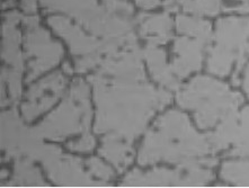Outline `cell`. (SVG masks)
Segmentation results:
<instances>
[{"label": "cell", "mask_w": 249, "mask_h": 188, "mask_svg": "<svg viewBox=\"0 0 249 188\" xmlns=\"http://www.w3.org/2000/svg\"><path fill=\"white\" fill-rule=\"evenodd\" d=\"M22 7L25 12L34 13L36 9V3H35V0H22Z\"/></svg>", "instance_id": "cell-30"}, {"label": "cell", "mask_w": 249, "mask_h": 188, "mask_svg": "<svg viewBox=\"0 0 249 188\" xmlns=\"http://www.w3.org/2000/svg\"><path fill=\"white\" fill-rule=\"evenodd\" d=\"M46 10H61L73 16L77 20H84L97 8L96 0H41Z\"/></svg>", "instance_id": "cell-17"}, {"label": "cell", "mask_w": 249, "mask_h": 188, "mask_svg": "<svg viewBox=\"0 0 249 188\" xmlns=\"http://www.w3.org/2000/svg\"><path fill=\"white\" fill-rule=\"evenodd\" d=\"M25 58L31 59L28 67L27 83L51 69L62 58L61 45L53 42L48 32L38 26L28 28L25 36Z\"/></svg>", "instance_id": "cell-7"}, {"label": "cell", "mask_w": 249, "mask_h": 188, "mask_svg": "<svg viewBox=\"0 0 249 188\" xmlns=\"http://www.w3.org/2000/svg\"><path fill=\"white\" fill-rule=\"evenodd\" d=\"M143 55L148 62L151 76L156 81L170 89H177L179 87L172 68L167 66L166 53L162 49L157 45L149 44L143 51Z\"/></svg>", "instance_id": "cell-14"}, {"label": "cell", "mask_w": 249, "mask_h": 188, "mask_svg": "<svg viewBox=\"0 0 249 188\" xmlns=\"http://www.w3.org/2000/svg\"><path fill=\"white\" fill-rule=\"evenodd\" d=\"M211 152L208 137L198 134L186 115L172 109L160 116L145 136L139 162L143 166L159 161L183 165L201 160Z\"/></svg>", "instance_id": "cell-2"}, {"label": "cell", "mask_w": 249, "mask_h": 188, "mask_svg": "<svg viewBox=\"0 0 249 188\" xmlns=\"http://www.w3.org/2000/svg\"><path fill=\"white\" fill-rule=\"evenodd\" d=\"M139 32L141 36L147 37L149 44L159 45L167 42L170 38L172 32V20L168 15H145L141 14L138 16Z\"/></svg>", "instance_id": "cell-13"}, {"label": "cell", "mask_w": 249, "mask_h": 188, "mask_svg": "<svg viewBox=\"0 0 249 188\" xmlns=\"http://www.w3.org/2000/svg\"><path fill=\"white\" fill-rule=\"evenodd\" d=\"M15 186H44L41 173L35 169L30 161H17L15 165V176H14Z\"/></svg>", "instance_id": "cell-21"}, {"label": "cell", "mask_w": 249, "mask_h": 188, "mask_svg": "<svg viewBox=\"0 0 249 188\" xmlns=\"http://www.w3.org/2000/svg\"><path fill=\"white\" fill-rule=\"evenodd\" d=\"M176 1H177V2H178V5H179V6H181V7H183V6L185 5V3H186V2H188V1H190V0H176Z\"/></svg>", "instance_id": "cell-35"}, {"label": "cell", "mask_w": 249, "mask_h": 188, "mask_svg": "<svg viewBox=\"0 0 249 188\" xmlns=\"http://www.w3.org/2000/svg\"><path fill=\"white\" fill-rule=\"evenodd\" d=\"M223 180L238 186H249V160L227 161L221 167Z\"/></svg>", "instance_id": "cell-20"}, {"label": "cell", "mask_w": 249, "mask_h": 188, "mask_svg": "<svg viewBox=\"0 0 249 188\" xmlns=\"http://www.w3.org/2000/svg\"><path fill=\"white\" fill-rule=\"evenodd\" d=\"M63 69H65V71L67 73H71V68L69 67L68 63H66L65 66H63Z\"/></svg>", "instance_id": "cell-34"}, {"label": "cell", "mask_w": 249, "mask_h": 188, "mask_svg": "<svg viewBox=\"0 0 249 188\" xmlns=\"http://www.w3.org/2000/svg\"><path fill=\"white\" fill-rule=\"evenodd\" d=\"M97 104V133L114 134L131 142L144 130L158 109L168 105L172 96L144 81H121L97 74L89 78Z\"/></svg>", "instance_id": "cell-1"}, {"label": "cell", "mask_w": 249, "mask_h": 188, "mask_svg": "<svg viewBox=\"0 0 249 188\" xmlns=\"http://www.w3.org/2000/svg\"><path fill=\"white\" fill-rule=\"evenodd\" d=\"M238 59L232 53L226 51L221 48L214 47L210 49L208 58V70L216 76L225 77L231 72L233 63H237Z\"/></svg>", "instance_id": "cell-18"}, {"label": "cell", "mask_w": 249, "mask_h": 188, "mask_svg": "<svg viewBox=\"0 0 249 188\" xmlns=\"http://www.w3.org/2000/svg\"><path fill=\"white\" fill-rule=\"evenodd\" d=\"M244 1H249V0H244Z\"/></svg>", "instance_id": "cell-36"}, {"label": "cell", "mask_w": 249, "mask_h": 188, "mask_svg": "<svg viewBox=\"0 0 249 188\" xmlns=\"http://www.w3.org/2000/svg\"><path fill=\"white\" fill-rule=\"evenodd\" d=\"M143 52L138 47L124 49L103 59L99 65L98 74L103 77H112L121 81H144V72L140 59Z\"/></svg>", "instance_id": "cell-9"}, {"label": "cell", "mask_w": 249, "mask_h": 188, "mask_svg": "<svg viewBox=\"0 0 249 188\" xmlns=\"http://www.w3.org/2000/svg\"><path fill=\"white\" fill-rule=\"evenodd\" d=\"M104 7L108 12L120 15L131 16L133 14L132 6L123 0H104Z\"/></svg>", "instance_id": "cell-25"}, {"label": "cell", "mask_w": 249, "mask_h": 188, "mask_svg": "<svg viewBox=\"0 0 249 188\" xmlns=\"http://www.w3.org/2000/svg\"><path fill=\"white\" fill-rule=\"evenodd\" d=\"M103 59H102V54L98 52H94L88 54L86 58H83L80 60H78L76 62V69L78 72H85V71L90 70L95 67L99 66L102 63Z\"/></svg>", "instance_id": "cell-26"}, {"label": "cell", "mask_w": 249, "mask_h": 188, "mask_svg": "<svg viewBox=\"0 0 249 188\" xmlns=\"http://www.w3.org/2000/svg\"><path fill=\"white\" fill-rule=\"evenodd\" d=\"M208 137L215 152L232 144L228 154L249 157V106L228 115L214 132L208 134Z\"/></svg>", "instance_id": "cell-6"}, {"label": "cell", "mask_w": 249, "mask_h": 188, "mask_svg": "<svg viewBox=\"0 0 249 188\" xmlns=\"http://www.w3.org/2000/svg\"><path fill=\"white\" fill-rule=\"evenodd\" d=\"M226 12H236L239 14H249V1H245L243 5L230 7V8H226Z\"/></svg>", "instance_id": "cell-29"}, {"label": "cell", "mask_w": 249, "mask_h": 188, "mask_svg": "<svg viewBox=\"0 0 249 188\" xmlns=\"http://www.w3.org/2000/svg\"><path fill=\"white\" fill-rule=\"evenodd\" d=\"M137 5L144 9H152L159 6L160 0H136Z\"/></svg>", "instance_id": "cell-28"}, {"label": "cell", "mask_w": 249, "mask_h": 188, "mask_svg": "<svg viewBox=\"0 0 249 188\" xmlns=\"http://www.w3.org/2000/svg\"><path fill=\"white\" fill-rule=\"evenodd\" d=\"M24 24L26 25L27 28H33V27H36L38 25V19L37 17H24L23 19Z\"/></svg>", "instance_id": "cell-31"}, {"label": "cell", "mask_w": 249, "mask_h": 188, "mask_svg": "<svg viewBox=\"0 0 249 188\" xmlns=\"http://www.w3.org/2000/svg\"><path fill=\"white\" fill-rule=\"evenodd\" d=\"M177 30L185 35L196 37V40L202 41L203 43L211 40V24L203 19L179 16L177 18Z\"/></svg>", "instance_id": "cell-19"}, {"label": "cell", "mask_w": 249, "mask_h": 188, "mask_svg": "<svg viewBox=\"0 0 249 188\" xmlns=\"http://www.w3.org/2000/svg\"><path fill=\"white\" fill-rule=\"evenodd\" d=\"M16 24L5 22L3 25V42H2V58L6 62L12 65L18 71L23 70V56L18 45L20 41V34L16 30Z\"/></svg>", "instance_id": "cell-16"}, {"label": "cell", "mask_w": 249, "mask_h": 188, "mask_svg": "<svg viewBox=\"0 0 249 188\" xmlns=\"http://www.w3.org/2000/svg\"><path fill=\"white\" fill-rule=\"evenodd\" d=\"M178 2L176 1V0H166L165 1V8L167 10H170V12H174V10H176L178 8Z\"/></svg>", "instance_id": "cell-33"}, {"label": "cell", "mask_w": 249, "mask_h": 188, "mask_svg": "<svg viewBox=\"0 0 249 188\" xmlns=\"http://www.w3.org/2000/svg\"><path fill=\"white\" fill-rule=\"evenodd\" d=\"M243 87H244V90L245 93L247 94V96L249 97V65L245 70V73H244V78H243Z\"/></svg>", "instance_id": "cell-32"}, {"label": "cell", "mask_w": 249, "mask_h": 188, "mask_svg": "<svg viewBox=\"0 0 249 188\" xmlns=\"http://www.w3.org/2000/svg\"><path fill=\"white\" fill-rule=\"evenodd\" d=\"M180 107L194 111L197 125L201 129L214 126L231 113L237 112L243 104V96L231 91L226 84L206 76L192 79L177 93Z\"/></svg>", "instance_id": "cell-3"}, {"label": "cell", "mask_w": 249, "mask_h": 188, "mask_svg": "<svg viewBox=\"0 0 249 188\" xmlns=\"http://www.w3.org/2000/svg\"><path fill=\"white\" fill-rule=\"evenodd\" d=\"M95 147V139L89 134H85L81 137L78 141L71 142L68 144V148L72 151H79V152H87L90 151Z\"/></svg>", "instance_id": "cell-27"}, {"label": "cell", "mask_w": 249, "mask_h": 188, "mask_svg": "<svg viewBox=\"0 0 249 188\" xmlns=\"http://www.w3.org/2000/svg\"><path fill=\"white\" fill-rule=\"evenodd\" d=\"M183 8L188 13L197 15L214 16L221 9V0H190Z\"/></svg>", "instance_id": "cell-22"}, {"label": "cell", "mask_w": 249, "mask_h": 188, "mask_svg": "<svg viewBox=\"0 0 249 188\" xmlns=\"http://www.w3.org/2000/svg\"><path fill=\"white\" fill-rule=\"evenodd\" d=\"M204 43L202 41H191L186 37L176 40L174 51L177 56L172 63V71L178 78H185L193 71L201 69L203 62Z\"/></svg>", "instance_id": "cell-11"}, {"label": "cell", "mask_w": 249, "mask_h": 188, "mask_svg": "<svg viewBox=\"0 0 249 188\" xmlns=\"http://www.w3.org/2000/svg\"><path fill=\"white\" fill-rule=\"evenodd\" d=\"M50 178L63 186H101L92 182L90 172H85L80 160L61 154L44 162Z\"/></svg>", "instance_id": "cell-10"}, {"label": "cell", "mask_w": 249, "mask_h": 188, "mask_svg": "<svg viewBox=\"0 0 249 188\" xmlns=\"http://www.w3.org/2000/svg\"><path fill=\"white\" fill-rule=\"evenodd\" d=\"M91 118L88 87L81 79L73 81L68 97L36 129L41 137L52 140L65 139L71 134L88 130Z\"/></svg>", "instance_id": "cell-4"}, {"label": "cell", "mask_w": 249, "mask_h": 188, "mask_svg": "<svg viewBox=\"0 0 249 188\" xmlns=\"http://www.w3.org/2000/svg\"><path fill=\"white\" fill-rule=\"evenodd\" d=\"M85 164H86L87 169L89 170L91 175L97 177L98 179L104 180V182H107V180L111 179L114 175L112 169L109 168L108 166L103 164L101 160H98V159L96 158L88 159Z\"/></svg>", "instance_id": "cell-24"}, {"label": "cell", "mask_w": 249, "mask_h": 188, "mask_svg": "<svg viewBox=\"0 0 249 188\" xmlns=\"http://www.w3.org/2000/svg\"><path fill=\"white\" fill-rule=\"evenodd\" d=\"M66 86V78L55 72L35 84L26 94V102L22 106L24 119L34 120L54 104Z\"/></svg>", "instance_id": "cell-8"}, {"label": "cell", "mask_w": 249, "mask_h": 188, "mask_svg": "<svg viewBox=\"0 0 249 188\" xmlns=\"http://www.w3.org/2000/svg\"><path fill=\"white\" fill-rule=\"evenodd\" d=\"M216 165L213 158L179 165L176 170L154 169L149 171H134L124 177L123 186H204L213 179V172L208 168Z\"/></svg>", "instance_id": "cell-5"}, {"label": "cell", "mask_w": 249, "mask_h": 188, "mask_svg": "<svg viewBox=\"0 0 249 188\" xmlns=\"http://www.w3.org/2000/svg\"><path fill=\"white\" fill-rule=\"evenodd\" d=\"M99 154L112 162L119 171L129 167L133 159V149L130 142L114 134H107L104 137Z\"/></svg>", "instance_id": "cell-15"}, {"label": "cell", "mask_w": 249, "mask_h": 188, "mask_svg": "<svg viewBox=\"0 0 249 188\" xmlns=\"http://www.w3.org/2000/svg\"><path fill=\"white\" fill-rule=\"evenodd\" d=\"M49 24L56 33L65 38L70 45L72 54H90L97 52L101 42L94 37H88L77 26H73L65 17H51Z\"/></svg>", "instance_id": "cell-12"}, {"label": "cell", "mask_w": 249, "mask_h": 188, "mask_svg": "<svg viewBox=\"0 0 249 188\" xmlns=\"http://www.w3.org/2000/svg\"><path fill=\"white\" fill-rule=\"evenodd\" d=\"M1 77L3 83H6L8 86L10 101H17L20 96V71L2 70Z\"/></svg>", "instance_id": "cell-23"}]
</instances>
